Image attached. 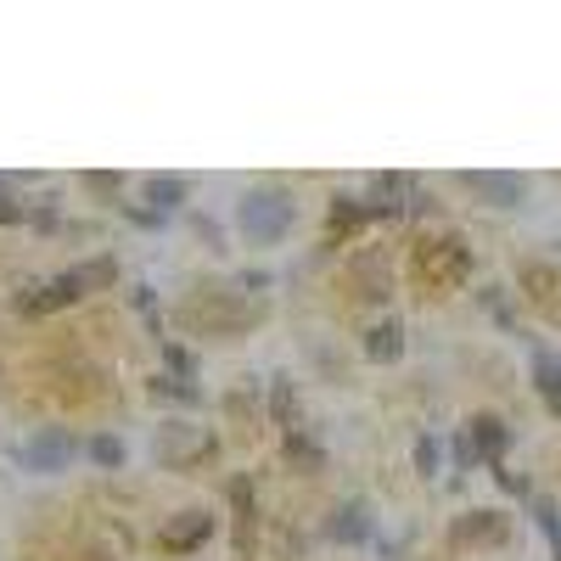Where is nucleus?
Instances as JSON below:
<instances>
[{"label": "nucleus", "instance_id": "f257e3e1", "mask_svg": "<svg viewBox=\"0 0 561 561\" xmlns=\"http://www.w3.org/2000/svg\"><path fill=\"white\" fill-rule=\"evenodd\" d=\"M293 219H298V203H293L287 192H275V185H259V192H248V197L237 203V230H242L253 248L280 242V237L293 230Z\"/></svg>", "mask_w": 561, "mask_h": 561}, {"label": "nucleus", "instance_id": "f03ea898", "mask_svg": "<svg viewBox=\"0 0 561 561\" xmlns=\"http://www.w3.org/2000/svg\"><path fill=\"white\" fill-rule=\"evenodd\" d=\"M113 275H118V270H113V259L79 264V270H68V275H57V280H45V287H34L28 298H18V309H23V314H51V309H68L73 298L96 293V287H107Z\"/></svg>", "mask_w": 561, "mask_h": 561}, {"label": "nucleus", "instance_id": "7ed1b4c3", "mask_svg": "<svg viewBox=\"0 0 561 561\" xmlns=\"http://www.w3.org/2000/svg\"><path fill=\"white\" fill-rule=\"evenodd\" d=\"M73 433L68 427H39L28 444H23V466L28 472H62V466L73 460Z\"/></svg>", "mask_w": 561, "mask_h": 561}, {"label": "nucleus", "instance_id": "20e7f679", "mask_svg": "<svg viewBox=\"0 0 561 561\" xmlns=\"http://www.w3.org/2000/svg\"><path fill=\"white\" fill-rule=\"evenodd\" d=\"M460 185H466V192H478V197H489L494 208H517L523 192H528L517 174H460Z\"/></svg>", "mask_w": 561, "mask_h": 561}, {"label": "nucleus", "instance_id": "39448f33", "mask_svg": "<svg viewBox=\"0 0 561 561\" xmlns=\"http://www.w3.org/2000/svg\"><path fill=\"white\" fill-rule=\"evenodd\" d=\"M399 354H404V325L399 320H382V325H370V332H365V359L393 365Z\"/></svg>", "mask_w": 561, "mask_h": 561}, {"label": "nucleus", "instance_id": "423d86ee", "mask_svg": "<svg viewBox=\"0 0 561 561\" xmlns=\"http://www.w3.org/2000/svg\"><path fill=\"white\" fill-rule=\"evenodd\" d=\"M466 444H472V455L500 460V449L511 444V433H505V421H500V415H478V421H472V433H466Z\"/></svg>", "mask_w": 561, "mask_h": 561}, {"label": "nucleus", "instance_id": "0eeeda50", "mask_svg": "<svg viewBox=\"0 0 561 561\" xmlns=\"http://www.w3.org/2000/svg\"><path fill=\"white\" fill-rule=\"evenodd\" d=\"M325 539H337V545H365L370 539V517H365V505H343L332 523H325Z\"/></svg>", "mask_w": 561, "mask_h": 561}, {"label": "nucleus", "instance_id": "6e6552de", "mask_svg": "<svg viewBox=\"0 0 561 561\" xmlns=\"http://www.w3.org/2000/svg\"><path fill=\"white\" fill-rule=\"evenodd\" d=\"M208 534H214V523L203 517V511H185V517H174V523L163 528V545H169V550H180V545H203Z\"/></svg>", "mask_w": 561, "mask_h": 561}, {"label": "nucleus", "instance_id": "1a4fd4ad", "mask_svg": "<svg viewBox=\"0 0 561 561\" xmlns=\"http://www.w3.org/2000/svg\"><path fill=\"white\" fill-rule=\"evenodd\" d=\"M185 192H192V185H185L180 174H147V180H140V197L158 203V208H180Z\"/></svg>", "mask_w": 561, "mask_h": 561}, {"label": "nucleus", "instance_id": "9d476101", "mask_svg": "<svg viewBox=\"0 0 561 561\" xmlns=\"http://www.w3.org/2000/svg\"><path fill=\"white\" fill-rule=\"evenodd\" d=\"M534 377H539V393H545V404L561 415V365H556L550 354H539V359H534Z\"/></svg>", "mask_w": 561, "mask_h": 561}, {"label": "nucleus", "instance_id": "9b49d317", "mask_svg": "<svg viewBox=\"0 0 561 561\" xmlns=\"http://www.w3.org/2000/svg\"><path fill=\"white\" fill-rule=\"evenodd\" d=\"M455 539H505V517H494V511H472V523H460Z\"/></svg>", "mask_w": 561, "mask_h": 561}, {"label": "nucleus", "instance_id": "f8f14e48", "mask_svg": "<svg viewBox=\"0 0 561 561\" xmlns=\"http://www.w3.org/2000/svg\"><path fill=\"white\" fill-rule=\"evenodd\" d=\"M90 460H96V466H124V444L113 433H96V438H90Z\"/></svg>", "mask_w": 561, "mask_h": 561}, {"label": "nucleus", "instance_id": "ddd939ff", "mask_svg": "<svg viewBox=\"0 0 561 561\" xmlns=\"http://www.w3.org/2000/svg\"><path fill=\"white\" fill-rule=\"evenodd\" d=\"M415 466H421V478L438 472V438H415Z\"/></svg>", "mask_w": 561, "mask_h": 561}, {"label": "nucleus", "instance_id": "4468645a", "mask_svg": "<svg viewBox=\"0 0 561 561\" xmlns=\"http://www.w3.org/2000/svg\"><path fill=\"white\" fill-rule=\"evenodd\" d=\"M539 528H545V539H550V550H556V561H561V511L539 505Z\"/></svg>", "mask_w": 561, "mask_h": 561}, {"label": "nucleus", "instance_id": "2eb2a0df", "mask_svg": "<svg viewBox=\"0 0 561 561\" xmlns=\"http://www.w3.org/2000/svg\"><path fill=\"white\" fill-rule=\"evenodd\" d=\"M287 455H293L298 466H320V449H314V444H304L298 433H287Z\"/></svg>", "mask_w": 561, "mask_h": 561}, {"label": "nucleus", "instance_id": "dca6fc26", "mask_svg": "<svg viewBox=\"0 0 561 561\" xmlns=\"http://www.w3.org/2000/svg\"><path fill=\"white\" fill-rule=\"evenodd\" d=\"M163 354H169V365L180 370V377H192V370H197V359H192V354H185V348H174V343H169Z\"/></svg>", "mask_w": 561, "mask_h": 561}, {"label": "nucleus", "instance_id": "f3484780", "mask_svg": "<svg viewBox=\"0 0 561 561\" xmlns=\"http://www.w3.org/2000/svg\"><path fill=\"white\" fill-rule=\"evenodd\" d=\"M18 219H28V208H23V203H12L7 192H0V225H18Z\"/></svg>", "mask_w": 561, "mask_h": 561}]
</instances>
